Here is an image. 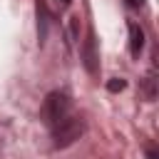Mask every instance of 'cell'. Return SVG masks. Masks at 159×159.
Returning <instances> with one entry per match:
<instances>
[{
	"label": "cell",
	"instance_id": "cell-1",
	"mask_svg": "<svg viewBox=\"0 0 159 159\" xmlns=\"http://www.w3.org/2000/svg\"><path fill=\"white\" fill-rule=\"evenodd\" d=\"M82 132H84V119L77 114H67L57 124H52V147L65 149V147L75 144L82 137Z\"/></svg>",
	"mask_w": 159,
	"mask_h": 159
},
{
	"label": "cell",
	"instance_id": "cell-2",
	"mask_svg": "<svg viewBox=\"0 0 159 159\" xmlns=\"http://www.w3.org/2000/svg\"><path fill=\"white\" fill-rule=\"evenodd\" d=\"M67 114H70V99H67V94L65 92H50L45 97V102H42V109H40L42 122L47 127H52V124H57Z\"/></svg>",
	"mask_w": 159,
	"mask_h": 159
},
{
	"label": "cell",
	"instance_id": "cell-3",
	"mask_svg": "<svg viewBox=\"0 0 159 159\" xmlns=\"http://www.w3.org/2000/svg\"><path fill=\"white\" fill-rule=\"evenodd\" d=\"M82 62H84V70L89 75H97L99 72V55H97V40H94V32L89 30L87 32V40L82 45Z\"/></svg>",
	"mask_w": 159,
	"mask_h": 159
},
{
	"label": "cell",
	"instance_id": "cell-4",
	"mask_svg": "<svg viewBox=\"0 0 159 159\" xmlns=\"http://www.w3.org/2000/svg\"><path fill=\"white\" fill-rule=\"evenodd\" d=\"M142 47H144V30L132 22V25H129V50H132L134 57H139Z\"/></svg>",
	"mask_w": 159,
	"mask_h": 159
},
{
	"label": "cell",
	"instance_id": "cell-5",
	"mask_svg": "<svg viewBox=\"0 0 159 159\" xmlns=\"http://www.w3.org/2000/svg\"><path fill=\"white\" fill-rule=\"evenodd\" d=\"M144 97L147 99H154L157 97V75L154 72H149L144 77Z\"/></svg>",
	"mask_w": 159,
	"mask_h": 159
},
{
	"label": "cell",
	"instance_id": "cell-6",
	"mask_svg": "<svg viewBox=\"0 0 159 159\" xmlns=\"http://www.w3.org/2000/svg\"><path fill=\"white\" fill-rule=\"evenodd\" d=\"M124 87H127V82H124L122 77H112V80L107 82V89H109V92H122Z\"/></svg>",
	"mask_w": 159,
	"mask_h": 159
},
{
	"label": "cell",
	"instance_id": "cell-7",
	"mask_svg": "<svg viewBox=\"0 0 159 159\" xmlns=\"http://www.w3.org/2000/svg\"><path fill=\"white\" fill-rule=\"evenodd\" d=\"M70 30H72V37H77V32H80V17L70 20Z\"/></svg>",
	"mask_w": 159,
	"mask_h": 159
},
{
	"label": "cell",
	"instance_id": "cell-8",
	"mask_svg": "<svg viewBox=\"0 0 159 159\" xmlns=\"http://www.w3.org/2000/svg\"><path fill=\"white\" fill-rule=\"evenodd\" d=\"M147 159H159V154L154 149H147Z\"/></svg>",
	"mask_w": 159,
	"mask_h": 159
},
{
	"label": "cell",
	"instance_id": "cell-9",
	"mask_svg": "<svg viewBox=\"0 0 159 159\" xmlns=\"http://www.w3.org/2000/svg\"><path fill=\"white\" fill-rule=\"evenodd\" d=\"M127 2H129L132 7H142V5H144V0H127Z\"/></svg>",
	"mask_w": 159,
	"mask_h": 159
},
{
	"label": "cell",
	"instance_id": "cell-10",
	"mask_svg": "<svg viewBox=\"0 0 159 159\" xmlns=\"http://www.w3.org/2000/svg\"><path fill=\"white\" fill-rule=\"evenodd\" d=\"M60 5H70V0H60Z\"/></svg>",
	"mask_w": 159,
	"mask_h": 159
}]
</instances>
